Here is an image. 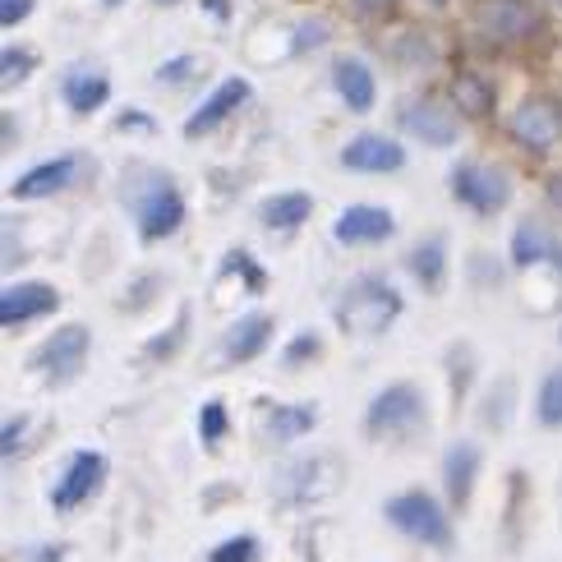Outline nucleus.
<instances>
[{"label":"nucleus","instance_id":"obj_1","mask_svg":"<svg viewBox=\"0 0 562 562\" xmlns=\"http://www.w3.org/2000/svg\"><path fill=\"white\" fill-rule=\"evenodd\" d=\"M402 291L392 286L387 277H356L350 286L337 295L333 304V318L346 337H356V341H369V337H383L387 327L402 318Z\"/></svg>","mask_w":562,"mask_h":562},{"label":"nucleus","instance_id":"obj_2","mask_svg":"<svg viewBox=\"0 0 562 562\" xmlns=\"http://www.w3.org/2000/svg\"><path fill=\"white\" fill-rule=\"evenodd\" d=\"M125 199L134 207V222H138V236L144 240H167L184 226V199L167 171L134 167L125 176Z\"/></svg>","mask_w":562,"mask_h":562},{"label":"nucleus","instance_id":"obj_3","mask_svg":"<svg viewBox=\"0 0 562 562\" xmlns=\"http://www.w3.org/2000/svg\"><path fill=\"white\" fill-rule=\"evenodd\" d=\"M387 526H396V535H406L415 544H429V549H452L457 544V530H452V517L429 488H406V494L387 498L383 507Z\"/></svg>","mask_w":562,"mask_h":562},{"label":"nucleus","instance_id":"obj_4","mask_svg":"<svg viewBox=\"0 0 562 562\" xmlns=\"http://www.w3.org/2000/svg\"><path fill=\"white\" fill-rule=\"evenodd\" d=\"M425 429V392L415 383H387L369 396L364 406V434L379 442H402Z\"/></svg>","mask_w":562,"mask_h":562},{"label":"nucleus","instance_id":"obj_5","mask_svg":"<svg viewBox=\"0 0 562 562\" xmlns=\"http://www.w3.org/2000/svg\"><path fill=\"white\" fill-rule=\"evenodd\" d=\"M448 184H452L457 203L471 207L475 217H498L512 203V176L503 167H494V161H457Z\"/></svg>","mask_w":562,"mask_h":562},{"label":"nucleus","instance_id":"obj_6","mask_svg":"<svg viewBox=\"0 0 562 562\" xmlns=\"http://www.w3.org/2000/svg\"><path fill=\"white\" fill-rule=\"evenodd\" d=\"M88 356H92V327L88 323H60L56 333L29 356V364L37 373H46L52 383H69L83 373Z\"/></svg>","mask_w":562,"mask_h":562},{"label":"nucleus","instance_id":"obj_7","mask_svg":"<svg viewBox=\"0 0 562 562\" xmlns=\"http://www.w3.org/2000/svg\"><path fill=\"white\" fill-rule=\"evenodd\" d=\"M457 115H461L457 106L438 102V98H402V106H396V125L425 148H452L461 138Z\"/></svg>","mask_w":562,"mask_h":562},{"label":"nucleus","instance_id":"obj_8","mask_svg":"<svg viewBox=\"0 0 562 562\" xmlns=\"http://www.w3.org/2000/svg\"><path fill=\"white\" fill-rule=\"evenodd\" d=\"M507 134L517 138L526 153H553L562 138V102L549 98V92H530V98L512 111Z\"/></svg>","mask_w":562,"mask_h":562},{"label":"nucleus","instance_id":"obj_9","mask_svg":"<svg viewBox=\"0 0 562 562\" xmlns=\"http://www.w3.org/2000/svg\"><path fill=\"white\" fill-rule=\"evenodd\" d=\"M106 484V457L98 452V448H79L75 457L65 461V471L56 475V484H52V507L56 512H75V507H83L98 488Z\"/></svg>","mask_w":562,"mask_h":562},{"label":"nucleus","instance_id":"obj_10","mask_svg":"<svg viewBox=\"0 0 562 562\" xmlns=\"http://www.w3.org/2000/svg\"><path fill=\"white\" fill-rule=\"evenodd\" d=\"M337 161L346 171H356V176H392V171L406 167V148L396 144V138L379 134V130H364L356 138H346Z\"/></svg>","mask_w":562,"mask_h":562},{"label":"nucleus","instance_id":"obj_11","mask_svg":"<svg viewBox=\"0 0 562 562\" xmlns=\"http://www.w3.org/2000/svg\"><path fill=\"white\" fill-rule=\"evenodd\" d=\"M396 236V217L379 203H356L337 213L333 222V240L346 249H369V245H387Z\"/></svg>","mask_w":562,"mask_h":562},{"label":"nucleus","instance_id":"obj_12","mask_svg":"<svg viewBox=\"0 0 562 562\" xmlns=\"http://www.w3.org/2000/svg\"><path fill=\"white\" fill-rule=\"evenodd\" d=\"M480 465H484V452L475 438H457L442 448V488H448V503L452 512H465L471 507V494H475V480H480Z\"/></svg>","mask_w":562,"mask_h":562},{"label":"nucleus","instance_id":"obj_13","mask_svg":"<svg viewBox=\"0 0 562 562\" xmlns=\"http://www.w3.org/2000/svg\"><path fill=\"white\" fill-rule=\"evenodd\" d=\"M249 79L245 75H231V79H222L213 92H207V98L190 111V121H184V138H203V134H213L222 121H231V115H236L245 102H249Z\"/></svg>","mask_w":562,"mask_h":562},{"label":"nucleus","instance_id":"obj_14","mask_svg":"<svg viewBox=\"0 0 562 562\" xmlns=\"http://www.w3.org/2000/svg\"><path fill=\"white\" fill-rule=\"evenodd\" d=\"M480 29L498 42H526L544 29V14L530 0H480Z\"/></svg>","mask_w":562,"mask_h":562},{"label":"nucleus","instance_id":"obj_15","mask_svg":"<svg viewBox=\"0 0 562 562\" xmlns=\"http://www.w3.org/2000/svg\"><path fill=\"white\" fill-rule=\"evenodd\" d=\"M60 310V291L52 281H10L0 291V327H23L42 314H56Z\"/></svg>","mask_w":562,"mask_h":562},{"label":"nucleus","instance_id":"obj_16","mask_svg":"<svg viewBox=\"0 0 562 562\" xmlns=\"http://www.w3.org/2000/svg\"><path fill=\"white\" fill-rule=\"evenodd\" d=\"M79 180V153H60V157H46L37 167H29L14 184H10V199L19 203H33V199H52L60 190Z\"/></svg>","mask_w":562,"mask_h":562},{"label":"nucleus","instance_id":"obj_17","mask_svg":"<svg viewBox=\"0 0 562 562\" xmlns=\"http://www.w3.org/2000/svg\"><path fill=\"white\" fill-rule=\"evenodd\" d=\"M272 314H245V318H236L222 333V346H217V356H222V364H249V360H259L263 350H268V341H272Z\"/></svg>","mask_w":562,"mask_h":562},{"label":"nucleus","instance_id":"obj_18","mask_svg":"<svg viewBox=\"0 0 562 562\" xmlns=\"http://www.w3.org/2000/svg\"><path fill=\"white\" fill-rule=\"evenodd\" d=\"M333 88H337V98H341L350 111H356V115L373 111V102H379V79H373L369 60L350 56V52H337V56H333Z\"/></svg>","mask_w":562,"mask_h":562},{"label":"nucleus","instance_id":"obj_19","mask_svg":"<svg viewBox=\"0 0 562 562\" xmlns=\"http://www.w3.org/2000/svg\"><path fill=\"white\" fill-rule=\"evenodd\" d=\"M60 98H65V106L75 115H92V111L106 106L111 79L102 75V69H92V65H69L65 79H60Z\"/></svg>","mask_w":562,"mask_h":562},{"label":"nucleus","instance_id":"obj_20","mask_svg":"<svg viewBox=\"0 0 562 562\" xmlns=\"http://www.w3.org/2000/svg\"><path fill=\"white\" fill-rule=\"evenodd\" d=\"M314 217V194L310 190H281L259 203V222L268 231H295Z\"/></svg>","mask_w":562,"mask_h":562},{"label":"nucleus","instance_id":"obj_21","mask_svg":"<svg viewBox=\"0 0 562 562\" xmlns=\"http://www.w3.org/2000/svg\"><path fill=\"white\" fill-rule=\"evenodd\" d=\"M544 259L562 263V245L540 222H521L517 231H512V268H540Z\"/></svg>","mask_w":562,"mask_h":562},{"label":"nucleus","instance_id":"obj_22","mask_svg":"<svg viewBox=\"0 0 562 562\" xmlns=\"http://www.w3.org/2000/svg\"><path fill=\"white\" fill-rule=\"evenodd\" d=\"M406 268H411V277H415L425 291H438L442 277H448V240H442V236L415 240L411 254H406Z\"/></svg>","mask_w":562,"mask_h":562},{"label":"nucleus","instance_id":"obj_23","mask_svg":"<svg viewBox=\"0 0 562 562\" xmlns=\"http://www.w3.org/2000/svg\"><path fill=\"white\" fill-rule=\"evenodd\" d=\"M318 425V406L314 402H291V406H272L268 411V438L272 442H300L304 434H314Z\"/></svg>","mask_w":562,"mask_h":562},{"label":"nucleus","instance_id":"obj_24","mask_svg":"<svg viewBox=\"0 0 562 562\" xmlns=\"http://www.w3.org/2000/svg\"><path fill=\"white\" fill-rule=\"evenodd\" d=\"M452 106L461 111V121H484V115L494 111V88H488V79H480L475 69H461L452 79Z\"/></svg>","mask_w":562,"mask_h":562},{"label":"nucleus","instance_id":"obj_25","mask_svg":"<svg viewBox=\"0 0 562 562\" xmlns=\"http://www.w3.org/2000/svg\"><path fill=\"white\" fill-rule=\"evenodd\" d=\"M327 457H314V461H295L286 475H281V498H323L333 494L337 480H318V471H327Z\"/></svg>","mask_w":562,"mask_h":562},{"label":"nucleus","instance_id":"obj_26","mask_svg":"<svg viewBox=\"0 0 562 562\" xmlns=\"http://www.w3.org/2000/svg\"><path fill=\"white\" fill-rule=\"evenodd\" d=\"M535 419H540L544 429H562V364L544 373L540 396H535Z\"/></svg>","mask_w":562,"mask_h":562},{"label":"nucleus","instance_id":"obj_27","mask_svg":"<svg viewBox=\"0 0 562 562\" xmlns=\"http://www.w3.org/2000/svg\"><path fill=\"white\" fill-rule=\"evenodd\" d=\"M33 69H37V56L29 46H5V56H0V83L19 88V83H29Z\"/></svg>","mask_w":562,"mask_h":562},{"label":"nucleus","instance_id":"obj_28","mask_svg":"<svg viewBox=\"0 0 562 562\" xmlns=\"http://www.w3.org/2000/svg\"><path fill=\"white\" fill-rule=\"evenodd\" d=\"M231 434V415H226V402H203L199 406V438L207 442V448H217V442Z\"/></svg>","mask_w":562,"mask_h":562},{"label":"nucleus","instance_id":"obj_29","mask_svg":"<svg viewBox=\"0 0 562 562\" xmlns=\"http://www.w3.org/2000/svg\"><path fill=\"white\" fill-rule=\"evenodd\" d=\"M259 558H263V544L254 535H231V540H222L207 553V562H259Z\"/></svg>","mask_w":562,"mask_h":562},{"label":"nucleus","instance_id":"obj_30","mask_svg":"<svg viewBox=\"0 0 562 562\" xmlns=\"http://www.w3.org/2000/svg\"><path fill=\"white\" fill-rule=\"evenodd\" d=\"M23 442H29V415H10L0 429V457H23Z\"/></svg>","mask_w":562,"mask_h":562},{"label":"nucleus","instance_id":"obj_31","mask_svg":"<svg viewBox=\"0 0 562 562\" xmlns=\"http://www.w3.org/2000/svg\"><path fill=\"white\" fill-rule=\"evenodd\" d=\"M199 69H203V56H176V60H167V65H157V83L176 88V83H184V79H194Z\"/></svg>","mask_w":562,"mask_h":562},{"label":"nucleus","instance_id":"obj_32","mask_svg":"<svg viewBox=\"0 0 562 562\" xmlns=\"http://www.w3.org/2000/svg\"><path fill=\"white\" fill-rule=\"evenodd\" d=\"M184 327H190V314H180V318L171 323V333H161V337L148 341V360H167V356H176V350H180V337H184Z\"/></svg>","mask_w":562,"mask_h":562},{"label":"nucleus","instance_id":"obj_33","mask_svg":"<svg viewBox=\"0 0 562 562\" xmlns=\"http://www.w3.org/2000/svg\"><path fill=\"white\" fill-rule=\"evenodd\" d=\"M226 268H231V272H240V277L249 281V291H263V286H268V272L254 263L245 249H231V254H226Z\"/></svg>","mask_w":562,"mask_h":562},{"label":"nucleus","instance_id":"obj_34","mask_svg":"<svg viewBox=\"0 0 562 562\" xmlns=\"http://www.w3.org/2000/svg\"><path fill=\"white\" fill-rule=\"evenodd\" d=\"M37 0H0V29H19L23 19L33 14Z\"/></svg>","mask_w":562,"mask_h":562},{"label":"nucleus","instance_id":"obj_35","mask_svg":"<svg viewBox=\"0 0 562 562\" xmlns=\"http://www.w3.org/2000/svg\"><path fill=\"white\" fill-rule=\"evenodd\" d=\"M115 130H134V134H153L157 125H153V115H148V111H138V106H130V111H121V115H115Z\"/></svg>","mask_w":562,"mask_h":562},{"label":"nucleus","instance_id":"obj_36","mask_svg":"<svg viewBox=\"0 0 562 562\" xmlns=\"http://www.w3.org/2000/svg\"><path fill=\"white\" fill-rule=\"evenodd\" d=\"M318 356V333H300L295 346H286V364H300V360H314Z\"/></svg>","mask_w":562,"mask_h":562},{"label":"nucleus","instance_id":"obj_37","mask_svg":"<svg viewBox=\"0 0 562 562\" xmlns=\"http://www.w3.org/2000/svg\"><path fill=\"white\" fill-rule=\"evenodd\" d=\"M327 37V23H318V19H310V23H300V33H295V42L310 52V42H323Z\"/></svg>","mask_w":562,"mask_h":562},{"label":"nucleus","instance_id":"obj_38","mask_svg":"<svg viewBox=\"0 0 562 562\" xmlns=\"http://www.w3.org/2000/svg\"><path fill=\"white\" fill-rule=\"evenodd\" d=\"M69 558V549L65 544H42V549H33L29 553V562H65Z\"/></svg>","mask_w":562,"mask_h":562},{"label":"nucleus","instance_id":"obj_39","mask_svg":"<svg viewBox=\"0 0 562 562\" xmlns=\"http://www.w3.org/2000/svg\"><path fill=\"white\" fill-rule=\"evenodd\" d=\"M544 190H549V203H553L558 213H562V171H553V176L544 180Z\"/></svg>","mask_w":562,"mask_h":562},{"label":"nucleus","instance_id":"obj_40","mask_svg":"<svg viewBox=\"0 0 562 562\" xmlns=\"http://www.w3.org/2000/svg\"><path fill=\"white\" fill-rule=\"evenodd\" d=\"M356 10H360V14H387L392 0H356Z\"/></svg>","mask_w":562,"mask_h":562},{"label":"nucleus","instance_id":"obj_41","mask_svg":"<svg viewBox=\"0 0 562 562\" xmlns=\"http://www.w3.org/2000/svg\"><path fill=\"white\" fill-rule=\"evenodd\" d=\"M203 10L213 14V19H226V14H231V10H226V0H203Z\"/></svg>","mask_w":562,"mask_h":562},{"label":"nucleus","instance_id":"obj_42","mask_svg":"<svg viewBox=\"0 0 562 562\" xmlns=\"http://www.w3.org/2000/svg\"><path fill=\"white\" fill-rule=\"evenodd\" d=\"M153 5H157V10H171V5H180V0H153Z\"/></svg>","mask_w":562,"mask_h":562},{"label":"nucleus","instance_id":"obj_43","mask_svg":"<svg viewBox=\"0 0 562 562\" xmlns=\"http://www.w3.org/2000/svg\"><path fill=\"white\" fill-rule=\"evenodd\" d=\"M102 5H111V10H115V5H125V0H102Z\"/></svg>","mask_w":562,"mask_h":562},{"label":"nucleus","instance_id":"obj_44","mask_svg":"<svg viewBox=\"0 0 562 562\" xmlns=\"http://www.w3.org/2000/svg\"><path fill=\"white\" fill-rule=\"evenodd\" d=\"M434 5H442V0H434Z\"/></svg>","mask_w":562,"mask_h":562}]
</instances>
